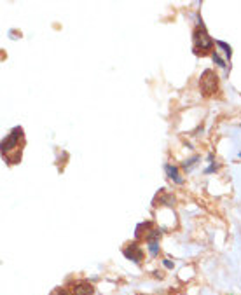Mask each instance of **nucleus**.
<instances>
[{"mask_svg":"<svg viewBox=\"0 0 241 295\" xmlns=\"http://www.w3.org/2000/svg\"><path fill=\"white\" fill-rule=\"evenodd\" d=\"M214 38L208 35V32L204 30V26L201 24L196 32H194V48L198 49V52H204V51H210L214 48Z\"/></svg>","mask_w":241,"mask_h":295,"instance_id":"1","label":"nucleus"},{"mask_svg":"<svg viewBox=\"0 0 241 295\" xmlns=\"http://www.w3.org/2000/svg\"><path fill=\"white\" fill-rule=\"evenodd\" d=\"M200 86L204 94H214L215 91H217L218 80H217V76L214 74V70H204L203 76H201Z\"/></svg>","mask_w":241,"mask_h":295,"instance_id":"2","label":"nucleus"},{"mask_svg":"<svg viewBox=\"0 0 241 295\" xmlns=\"http://www.w3.org/2000/svg\"><path fill=\"white\" fill-rule=\"evenodd\" d=\"M23 136V130L21 128H14L12 131H10L9 134H7L6 138L2 140V154L4 158H6L7 152H10L12 148L18 147V142H20V138Z\"/></svg>","mask_w":241,"mask_h":295,"instance_id":"3","label":"nucleus"},{"mask_svg":"<svg viewBox=\"0 0 241 295\" xmlns=\"http://www.w3.org/2000/svg\"><path fill=\"white\" fill-rule=\"evenodd\" d=\"M122 254H124V257H126L128 260L134 262V264H140L142 258H144V250H142L140 244H138V243L128 244V246L122 250Z\"/></svg>","mask_w":241,"mask_h":295,"instance_id":"4","label":"nucleus"},{"mask_svg":"<svg viewBox=\"0 0 241 295\" xmlns=\"http://www.w3.org/2000/svg\"><path fill=\"white\" fill-rule=\"evenodd\" d=\"M164 172H166V175H168V178L170 180H173L175 184H178V186H182L184 184V178L180 176V173H178V168L176 166H173V164H166L164 166Z\"/></svg>","mask_w":241,"mask_h":295,"instance_id":"5","label":"nucleus"},{"mask_svg":"<svg viewBox=\"0 0 241 295\" xmlns=\"http://www.w3.org/2000/svg\"><path fill=\"white\" fill-rule=\"evenodd\" d=\"M74 292H76V295H93L94 288H93V285H91V283L80 282V283H77V285H76Z\"/></svg>","mask_w":241,"mask_h":295,"instance_id":"6","label":"nucleus"},{"mask_svg":"<svg viewBox=\"0 0 241 295\" xmlns=\"http://www.w3.org/2000/svg\"><path fill=\"white\" fill-rule=\"evenodd\" d=\"M147 250L152 257H156V255L159 254V243L158 241H147Z\"/></svg>","mask_w":241,"mask_h":295,"instance_id":"7","label":"nucleus"},{"mask_svg":"<svg viewBox=\"0 0 241 295\" xmlns=\"http://www.w3.org/2000/svg\"><path fill=\"white\" fill-rule=\"evenodd\" d=\"M217 46L220 49H224V52H226V56H228L229 60H231V56H232V48L229 44H226V42H222V40H217Z\"/></svg>","mask_w":241,"mask_h":295,"instance_id":"8","label":"nucleus"},{"mask_svg":"<svg viewBox=\"0 0 241 295\" xmlns=\"http://www.w3.org/2000/svg\"><path fill=\"white\" fill-rule=\"evenodd\" d=\"M198 161H200V158H198V156H194V158L187 159V161L184 162V170H187V172H189V170H192L194 166H196Z\"/></svg>","mask_w":241,"mask_h":295,"instance_id":"9","label":"nucleus"},{"mask_svg":"<svg viewBox=\"0 0 241 295\" xmlns=\"http://www.w3.org/2000/svg\"><path fill=\"white\" fill-rule=\"evenodd\" d=\"M159 236H161V230H158V229H152V230H148L147 232V241H158L159 240Z\"/></svg>","mask_w":241,"mask_h":295,"instance_id":"10","label":"nucleus"},{"mask_svg":"<svg viewBox=\"0 0 241 295\" xmlns=\"http://www.w3.org/2000/svg\"><path fill=\"white\" fill-rule=\"evenodd\" d=\"M208 161H210L212 162V164L210 166H208V168L206 170H204V173H214L215 172V170H217L218 168V164H217V162H214V156H208Z\"/></svg>","mask_w":241,"mask_h":295,"instance_id":"11","label":"nucleus"},{"mask_svg":"<svg viewBox=\"0 0 241 295\" xmlns=\"http://www.w3.org/2000/svg\"><path fill=\"white\" fill-rule=\"evenodd\" d=\"M214 62L217 63L218 66H222V68H228V65H226V62H224V60L220 58V56L217 54V52H214Z\"/></svg>","mask_w":241,"mask_h":295,"instance_id":"12","label":"nucleus"},{"mask_svg":"<svg viewBox=\"0 0 241 295\" xmlns=\"http://www.w3.org/2000/svg\"><path fill=\"white\" fill-rule=\"evenodd\" d=\"M161 202H162V204H166V206H173V204H175V198H173V196H164V198H161Z\"/></svg>","mask_w":241,"mask_h":295,"instance_id":"13","label":"nucleus"},{"mask_svg":"<svg viewBox=\"0 0 241 295\" xmlns=\"http://www.w3.org/2000/svg\"><path fill=\"white\" fill-rule=\"evenodd\" d=\"M162 266H164L166 269H173V266H175V264H173L170 258H164V260H162Z\"/></svg>","mask_w":241,"mask_h":295,"instance_id":"14","label":"nucleus"},{"mask_svg":"<svg viewBox=\"0 0 241 295\" xmlns=\"http://www.w3.org/2000/svg\"><path fill=\"white\" fill-rule=\"evenodd\" d=\"M51 295H70V294L66 292V290H63V288H58V290H54Z\"/></svg>","mask_w":241,"mask_h":295,"instance_id":"15","label":"nucleus"},{"mask_svg":"<svg viewBox=\"0 0 241 295\" xmlns=\"http://www.w3.org/2000/svg\"><path fill=\"white\" fill-rule=\"evenodd\" d=\"M240 158H241V152H240Z\"/></svg>","mask_w":241,"mask_h":295,"instance_id":"16","label":"nucleus"}]
</instances>
